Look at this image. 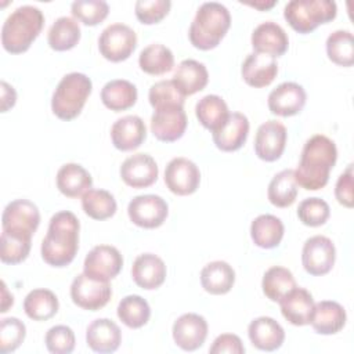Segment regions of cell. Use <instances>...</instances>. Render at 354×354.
Returning a JSON list of instances; mask_svg holds the SVG:
<instances>
[{
    "instance_id": "f6af8a7d",
    "label": "cell",
    "mask_w": 354,
    "mask_h": 354,
    "mask_svg": "<svg viewBox=\"0 0 354 354\" xmlns=\"http://www.w3.org/2000/svg\"><path fill=\"white\" fill-rule=\"evenodd\" d=\"M26 336V326L15 317L3 318L0 322V353L15 351Z\"/></svg>"
},
{
    "instance_id": "30bf717a",
    "label": "cell",
    "mask_w": 354,
    "mask_h": 354,
    "mask_svg": "<svg viewBox=\"0 0 354 354\" xmlns=\"http://www.w3.org/2000/svg\"><path fill=\"white\" fill-rule=\"evenodd\" d=\"M127 214L130 221L137 227L151 230L160 227L166 221L169 206L159 195H138L129 202Z\"/></svg>"
},
{
    "instance_id": "ab89813d",
    "label": "cell",
    "mask_w": 354,
    "mask_h": 354,
    "mask_svg": "<svg viewBox=\"0 0 354 354\" xmlns=\"http://www.w3.org/2000/svg\"><path fill=\"white\" fill-rule=\"evenodd\" d=\"M328 58L339 66H351L354 64V40L350 30H335L326 39Z\"/></svg>"
},
{
    "instance_id": "3957f363",
    "label": "cell",
    "mask_w": 354,
    "mask_h": 354,
    "mask_svg": "<svg viewBox=\"0 0 354 354\" xmlns=\"http://www.w3.org/2000/svg\"><path fill=\"white\" fill-rule=\"evenodd\" d=\"M44 25L43 12L30 4L15 8L1 26V44L10 54H22L40 35Z\"/></svg>"
},
{
    "instance_id": "44dd1931",
    "label": "cell",
    "mask_w": 354,
    "mask_h": 354,
    "mask_svg": "<svg viewBox=\"0 0 354 354\" xmlns=\"http://www.w3.org/2000/svg\"><path fill=\"white\" fill-rule=\"evenodd\" d=\"M283 318L296 326H304L311 322L314 313L313 295L304 288H293L279 301Z\"/></svg>"
},
{
    "instance_id": "4fadbf2b",
    "label": "cell",
    "mask_w": 354,
    "mask_h": 354,
    "mask_svg": "<svg viewBox=\"0 0 354 354\" xmlns=\"http://www.w3.org/2000/svg\"><path fill=\"white\" fill-rule=\"evenodd\" d=\"M123 267L120 252L111 245H97L86 256L83 272L94 279L109 282Z\"/></svg>"
},
{
    "instance_id": "ac0fdd59",
    "label": "cell",
    "mask_w": 354,
    "mask_h": 354,
    "mask_svg": "<svg viewBox=\"0 0 354 354\" xmlns=\"http://www.w3.org/2000/svg\"><path fill=\"white\" fill-rule=\"evenodd\" d=\"M158 165L148 153H134L120 166V177L131 188H147L158 180Z\"/></svg>"
},
{
    "instance_id": "2e32d148",
    "label": "cell",
    "mask_w": 354,
    "mask_h": 354,
    "mask_svg": "<svg viewBox=\"0 0 354 354\" xmlns=\"http://www.w3.org/2000/svg\"><path fill=\"white\" fill-rule=\"evenodd\" d=\"M174 343L184 351H195L203 346L207 336L206 319L195 313H187L178 317L173 324Z\"/></svg>"
},
{
    "instance_id": "816d5d0a",
    "label": "cell",
    "mask_w": 354,
    "mask_h": 354,
    "mask_svg": "<svg viewBox=\"0 0 354 354\" xmlns=\"http://www.w3.org/2000/svg\"><path fill=\"white\" fill-rule=\"evenodd\" d=\"M17 101V93L12 86H10L7 82H1V112H7L10 108L15 105Z\"/></svg>"
},
{
    "instance_id": "9a60e30c",
    "label": "cell",
    "mask_w": 354,
    "mask_h": 354,
    "mask_svg": "<svg viewBox=\"0 0 354 354\" xmlns=\"http://www.w3.org/2000/svg\"><path fill=\"white\" fill-rule=\"evenodd\" d=\"M286 127L279 120H267L259 126L254 137V152L266 162H275L285 151Z\"/></svg>"
},
{
    "instance_id": "f546056e",
    "label": "cell",
    "mask_w": 354,
    "mask_h": 354,
    "mask_svg": "<svg viewBox=\"0 0 354 354\" xmlns=\"http://www.w3.org/2000/svg\"><path fill=\"white\" fill-rule=\"evenodd\" d=\"M235 282L234 268L223 260L207 263L201 271V285L210 295L228 293Z\"/></svg>"
},
{
    "instance_id": "f907efd6",
    "label": "cell",
    "mask_w": 354,
    "mask_h": 354,
    "mask_svg": "<svg viewBox=\"0 0 354 354\" xmlns=\"http://www.w3.org/2000/svg\"><path fill=\"white\" fill-rule=\"evenodd\" d=\"M212 354H221V353H230V354H243L245 347L239 336L232 333H223L217 336L209 348Z\"/></svg>"
},
{
    "instance_id": "ba28073f",
    "label": "cell",
    "mask_w": 354,
    "mask_h": 354,
    "mask_svg": "<svg viewBox=\"0 0 354 354\" xmlns=\"http://www.w3.org/2000/svg\"><path fill=\"white\" fill-rule=\"evenodd\" d=\"M40 224L37 206L28 199H15L10 202L1 214L3 231L32 238Z\"/></svg>"
},
{
    "instance_id": "c3c4849f",
    "label": "cell",
    "mask_w": 354,
    "mask_h": 354,
    "mask_svg": "<svg viewBox=\"0 0 354 354\" xmlns=\"http://www.w3.org/2000/svg\"><path fill=\"white\" fill-rule=\"evenodd\" d=\"M171 1L169 0H138L136 1V17L141 24L152 25L160 22L170 11Z\"/></svg>"
},
{
    "instance_id": "e0dca14e",
    "label": "cell",
    "mask_w": 354,
    "mask_h": 354,
    "mask_svg": "<svg viewBox=\"0 0 354 354\" xmlns=\"http://www.w3.org/2000/svg\"><path fill=\"white\" fill-rule=\"evenodd\" d=\"M306 91L295 82H283L268 94V109L278 116H293L301 112L306 105Z\"/></svg>"
},
{
    "instance_id": "1f68e13d",
    "label": "cell",
    "mask_w": 354,
    "mask_h": 354,
    "mask_svg": "<svg viewBox=\"0 0 354 354\" xmlns=\"http://www.w3.org/2000/svg\"><path fill=\"white\" fill-rule=\"evenodd\" d=\"M283 224L272 214H260L250 224V236L261 249L277 248L283 238Z\"/></svg>"
},
{
    "instance_id": "8d00e7d4",
    "label": "cell",
    "mask_w": 354,
    "mask_h": 354,
    "mask_svg": "<svg viewBox=\"0 0 354 354\" xmlns=\"http://www.w3.org/2000/svg\"><path fill=\"white\" fill-rule=\"evenodd\" d=\"M267 196L271 205L277 207H289L297 198V184L292 169L277 173L268 184Z\"/></svg>"
},
{
    "instance_id": "9c48e42d",
    "label": "cell",
    "mask_w": 354,
    "mask_h": 354,
    "mask_svg": "<svg viewBox=\"0 0 354 354\" xmlns=\"http://www.w3.org/2000/svg\"><path fill=\"white\" fill-rule=\"evenodd\" d=\"M111 296L112 288L109 282L94 279L84 272L79 274L72 281L71 299L83 310L97 311L108 304Z\"/></svg>"
},
{
    "instance_id": "d4e9b609",
    "label": "cell",
    "mask_w": 354,
    "mask_h": 354,
    "mask_svg": "<svg viewBox=\"0 0 354 354\" xmlns=\"http://www.w3.org/2000/svg\"><path fill=\"white\" fill-rule=\"evenodd\" d=\"M250 343L261 351H275L285 340L283 328L271 317H257L248 326Z\"/></svg>"
},
{
    "instance_id": "b9f144b4",
    "label": "cell",
    "mask_w": 354,
    "mask_h": 354,
    "mask_svg": "<svg viewBox=\"0 0 354 354\" xmlns=\"http://www.w3.org/2000/svg\"><path fill=\"white\" fill-rule=\"evenodd\" d=\"M30 246L32 238L3 231L0 238V259L4 264L11 266L22 263L29 256Z\"/></svg>"
},
{
    "instance_id": "277c9868",
    "label": "cell",
    "mask_w": 354,
    "mask_h": 354,
    "mask_svg": "<svg viewBox=\"0 0 354 354\" xmlns=\"http://www.w3.org/2000/svg\"><path fill=\"white\" fill-rule=\"evenodd\" d=\"M230 26L228 8L217 1H206L201 4L191 22L189 41L199 50H212L220 44Z\"/></svg>"
},
{
    "instance_id": "bcb514c9",
    "label": "cell",
    "mask_w": 354,
    "mask_h": 354,
    "mask_svg": "<svg viewBox=\"0 0 354 354\" xmlns=\"http://www.w3.org/2000/svg\"><path fill=\"white\" fill-rule=\"evenodd\" d=\"M148 100L152 108L156 109L170 104L184 105L185 97L177 90L173 80H159L151 86L148 93Z\"/></svg>"
},
{
    "instance_id": "7bdbcfd3",
    "label": "cell",
    "mask_w": 354,
    "mask_h": 354,
    "mask_svg": "<svg viewBox=\"0 0 354 354\" xmlns=\"http://www.w3.org/2000/svg\"><path fill=\"white\" fill-rule=\"evenodd\" d=\"M72 15L87 26L101 24L109 12V6L104 0H76L71 4Z\"/></svg>"
},
{
    "instance_id": "5b68a950",
    "label": "cell",
    "mask_w": 354,
    "mask_h": 354,
    "mask_svg": "<svg viewBox=\"0 0 354 354\" xmlns=\"http://www.w3.org/2000/svg\"><path fill=\"white\" fill-rule=\"evenodd\" d=\"M91 90L93 83L87 75L80 72H71L65 75L53 93V113L66 122L77 118L90 97Z\"/></svg>"
},
{
    "instance_id": "4316f807",
    "label": "cell",
    "mask_w": 354,
    "mask_h": 354,
    "mask_svg": "<svg viewBox=\"0 0 354 354\" xmlns=\"http://www.w3.org/2000/svg\"><path fill=\"white\" fill-rule=\"evenodd\" d=\"M346 321L347 315L342 304L332 300H322L315 303L310 324L319 335H335L344 328Z\"/></svg>"
},
{
    "instance_id": "ffe728a7",
    "label": "cell",
    "mask_w": 354,
    "mask_h": 354,
    "mask_svg": "<svg viewBox=\"0 0 354 354\" xmlns=\"http://www.w3.org/2000/svg\"><path fill=\"white\" fill-rule=\"evenodd\" d=\"M252 47L256 53L281 57L289 47V37L283 28L272 21L261 22L252 33Z\"/></svg>"
},
{
    "instance_id": "7dc6e473",
    "label": "cell",
    "mask_w": 354,
    "mask_h": 354,
    "mask_svg": "<svg viewBox=\"0 0 354 354\" xmlns=\"http://www.w3.org/2000/svg\"><path fill=\"white\" fill-rule=\"evenodd\" d=\"M46 347L53 354H69L75 348V333L66 325H55L50 328L44 337Z\"/></svg>"
},
{
    "instance_id": "484cf974",
    "label": "cell",
    "mask_w": 354,
    "mask_h": 354,
    "mask_svg": "<svg viewBox=\"0 0 354 354\" xmlns=\"http://www.w3.org/2000/svg\"><path fill=\"white\" fill-rule=\"evenodd\" d=\"M86 342L95 353H113L122 343V332L112 319L98 318L87 326Z\"/></svg>"
},
{
    "instance_id": "d590c367",
    "label": "cell",
    "mask_w": 354,
    "mask_h": 354,
    "mask_svg": "<svg viewBox=\"0 0 354 354\" xmlns=\"http://www.w3.org/2000/svg\"><path fill=\"white\" fill-rule=\"evenodd\" d=\"M138 65L142 72L159 76L170 72L174 66V55L171 50L160 43L147 46L138 57Z\"/></svg>"
},
{
    "instance_id": "6da1fadb",
    "label": "cell",
    "mask_w": 354,
    "mask_h": 354,
    "mask_svg": "<svg viewBox=\"0 0 354 354\" xmlns=\"http://www.w3.org/2000/svg\"><path fill=\"white\" fill-rule=\"evenodd\" d=\"M336 160L337 148L329 137L324 134L310 137L301 149L299 166L293 170L296 184L307 191L324 188Z\"/></svg>"
},
{
    "instance_id": "8992f818",
    "label": "cell",
    "mask_w": 354,
    "mask_h": 354,
    "mask_svg": "<svg viewBox=\"0 0 354 354\" xmlns=\"http://www.w3.org/2000/svg\"><path fill=\"white\" fill-rule=\"evenodd\" d=\"M337 6L332 0H292L283 8V18L299 33H310L335 19Z\"/></svg>"
},
{
    "instance_id": "4dcf8cb0",
    "label": "cell",
    "mask_w": 354,
    "mask_h": 354,
    "mask_svg": "<svg viewBox=\"0 0 354 354\" xmlns=\"http://www.w3.org/2000/svg\"><path fill=\"white\" fill-rule=\"evenodd\" d=\"M137 87L124 79H115L101 88V101L102 104L113 111L120 112L131 108L137 101Z\"/></svg>"
},
{
    "instance_id": "52a82bcc",
    "label": "cell",
    "mask_w": 354,
    "mask_h": 354,
    "mask_svg": "<svg viewBox=\"0 0 354 354\" xmlns=\"http://www.w3.org/2000/svg\"><path fill=\"white\" fill-rule=\"evenodd\" d=\"M137 47L136 32L124 24L108 25L98 37V50L101 55L111 62L127 59Z\"/></svg>"
},
{
    "instance_id": "74e56055",
    "label": "cell",
    "mask_w": 354,
    "mask_h": 354,
    "mask_svg": "<svg viewBox=\"0 0 354 354\" xmlns=\"http://www.w3.org/2000/svg\"><path fill=\"white\" fill-rule=\"evenodd\" d=\"M119 319L130 329L144 326L151 318V307L145 299L138 295H129L118 304Z\"/></svg>"
},
{
    "instance_id": "681fc988",
    "label": "cell",
    "mask_w": 354,
    "mask_h": 354,
    "mask_svg": "<svg viewBox=\"0 0 354 354\" xmlns=\"http://www.w3.org/2000/svg\"><path fill=\"white\" fill-rule=\"evenodd\" d=\"M335 196L340 205L346 207H353V163H350L347 169L339 176L335 185Z\"/></svg>"
},
{
    "instance_id": "83f0119b",
    "label": "cell",
    "mask_w": 354,
    "mask_h": 354,
    "mask_svg": "<svg viewBox=\"0 0 354 354\" xmlns=\"http://www.w3.org/2000/svg\"><path fill=\"white\" fill-rule=\"evenodd\" d=\"M171 80L177 90L187 97L202 91L206 87L209 73L205 64L195 59H184L178 64Z\"/></svg>"
},
{
    "instance_id": "ee69618b",
    "label": "cell",
    "mask_w": 354,
    "mask_h": 354,
    "mask_svg": "<svg viewBox=\"0 0 354 354\" xmlns=\"http://www.w3.org/2000/svg\"><path fill=\"white\" fill-rule=\"evenodd\" d=\"M330 216L329 205L321 198H306L299 203L297 217L308 227L324 225Z\"/></svg>"
},
{
    "instance_id": "60d3db41",
    "label": "cell",
    "mask_w": 354,
    "mask_h": 354,
    "mask_svg": "<svg viewBox=\"0 0 354 354\" xmlns=\"http://www.w3.org/2000/svg\"><path fill=\"white\" fill-rule=\"evenodd\" d=\"M84 213L94 220H105L116 213V201L106 189H88L82 196Z\"/></svg>"
},
{
    "instance_id": "f35d334b",
    "label": "cell",
    "mask_w": 354,
    "mask_h": 354,
    "mask_svg": "<svg viewBox=\"0 0 354 354\" xmlns=\"http://www.w3.org/2000/svg\"><path fill=\"white\" fill-rule=\"evenodd\" d=\"M261 288L267 299L271 301H279L288 292L296 288V281L290 270L281 266H274L264 272Z\"/></svg>"
},
{
    "instance_id": "db71d44e",
    "label": "cell",
    "mask_w": 354,
    "mask_h": 354,
    "mask_svg": "<svg viewBox=\"0 0 354 354\" xmlns=\"http://www.w3.org/2000/svg\"><path fill=\"white\" fill-rule=\"evenodd\" d=\"M275 3L277 1H254V3H248L250 7H254V8H257V10H261V11H264V10H268V8H271V7H274L275 6Z\"/></svg>"
},
{
    "instance_id": "7402d4cb",
    "label": "cell",
    "mask_w": 354,
    "mask_h": 354,
    "mask_svg": "<svg viewBox=\"0 0 354 354\" xmlns=\"http://www.w3.org/2000/svg\"><path fill=\"white\" fill-rule=\"evenodd\" d=\"M166 264L153 253H142L136 257L131 267V278L137 286L145 290L159 288L166 279Z\"/></svg>"
},
{
    "instance_id": "5bb4252c",
    "label": "cell",
    "mask_w": 354,
    "mask_h": 354,
    "mask_svg": "<svg viewBox=\"0 0 354 354\" xmlns=\"http://www.w3.org/2000/svg\"><path fill=\"white\" fill-rule=\"evenodd\" d=\"M201 183L198 166L187 158L171 159L165 169V184L170 192L185 196L194 194Z\"/></svg>"
},
{
    "instance_id": "cb8c5ba5",
    "label": "cell",
    "mask_w": 354,
    "mask_h": 354,
    "mask_svg": "<svg viewBox=\"0 0 354 354\" xmlns=\"http://www.w3.org/2000/svg\"><path fill=\"white\" fill-rule=\"evenodd\" d=\"M249 134V120L241 112L230 113L227 122L213 131V142L220 151L232 152L242 148Z\"/></svg>"
},
{
    "instance_id": "836d02e7",
    "label": "cell",
    "mask_w": 354,
    "mask_h": 354,
    "mask_svg": "<svg viewBox=\"0 0 354 354\" xmlns=\"http://www.w3.org/2000/svg\"><path fill=\"white\" fill-rule=\"evenodd\" d=\"M80 36L82 32L77 19L59 17L48 29L47 43L55 51H66L79 43Z\"/></svg>"
},
{
    "instance_id": "f1b7e54d",
    "label": "cell",
    "mask_w": 354,
    "mask_h": 354,
    "mask_svg": "<svg viewBox=\"0 0 354 354\" xmlns=\"http://www.w3.org/2000/svg\"><path fill=\"white\" fill-rule=\"evenodd\" d=\"M93 187L91 174L79 163H65L57 173V188L68 198L83 196Z\"/></svg>"
},
{
    "instance_id": "d6a6232c",
    "label": "cell",
    "mask_w": 354,
    "mask_h": 354,
    "mask_svg": "<svg viewBox=\"0 0 354 354\" xmlns=\"http://www.w3.org/2000/svg\"><path fill=\"white\" fill-rule=\"evenodd\" d=\"M195 113L199 123L212 133L218 130L230 116V111L225 101L216 94H207L202 97L196 102Z\"/></svg>"
},
{
    "instance_id": "603a6c76",
    "label": "cell",
    "mask_w": 354,
    "mask_h": 354,
    "mask_svg": "<svg viewBox=\"0 0 354 354\" xmlns=\"http://www.w3.org/2000/svg\"><path fill=\"white\" fill-rule=\"evenodd\" d=\"M241 73L246 84L256 88L267 87L278 75V64L274 57L254 51L243 61Z\"/></svg>"
},
{
    "instance_id": "7c38bea8",
    "label": "cell",
    "mask_w": 354,
    "mask_h": 354,
    "mask_svg": "<svg viewBox=\"0 0 354 354\" xmlns=\"http://www.w3.org/2000/svg\"><path fill=\"white\" fill-rule=\"evenodd\" d=\"M336 249L333 242L324 235L308 238L301 250V264L304 270L314 277L328 274L335 264Z\"/></svg>"
},
{
    "instance_id": "e575fe53",
    "label": "cell",
    "mask_w": 354,
    "mask_h": 354,
    "mask_svg": "<svg viewBox=\"0 0 354 354\" xmlns=\"http://www.w3.org/2000/svg\"><path fill=\"white\" fill-rule=\"evenodd\" d=\"M59 303L54 292L48 289H33L24 300V311L33 321H47L58 311Z\"/></svg>"
},
{
    "instance_id": "d6986e66",
    "label": "cell",
    "mask_w": 354,
    "mask_h": 354,
    "mask_svg": "<svg viewBox=\"0 0 354 354\" xmlns=\"http://www.w3.org/2000/svg\"><path fill=\"white\" fill-rule=\"evenodd\" d=\"M147 138L144 120L137 115L119 118L111 127V140L116 149L127 152L137 149Z\"/></svg>"
},
{
    "instance_id": "7a4b0ae2",
    "label": "cell",
    "mask_w": 354,
    "mask_h": 354,
    "mask_svg": "<svg viewBox=\"0 0 354 354\" xmlns=\"http://www.w3.org/2000/svg\"><path fill=\"white\" fill-rule=\"evenodd\" d=\"M79 220L72 212L55 213L50 218L47 234L41 241L43 260L53 267L69 266L79 249Z\"/></svg>"
},
{
    "instance_id": "f5cc1de1",
    "label": "cell",
    "mask_w": 354,
    "mask_h": 354,
    "mask_svg": "<svg viewBox=\"0 0 354 354\" xmlns=\"http://www.w3.org/2000/svg\"><path fill=\"white\" fill-rule=\"evenodd\" d=\"M1 285H3V303H1V313H6V311H8V308L14 304V297H12V295L11 296H8V290H7V286H6V283L4 282H1Z\"/></svg>"
},
{
    "instance_id": "8fae6325",
    "label": "cell",
    "mask_w": 354,
    "mask_h": 354,
    "mask_svg": "<svg viewBox=\"0 0 354 354\" xmlns=\"http://www.w3.org/2000/svg\"><path fill=\"white\" fill-rule=\"evenodd\" d=\"M188 120L184 105L170 104L156 108L151 116V131L163 142L180 140L187 129Z\"/></svg>"
}]
</instances>
